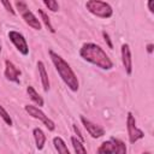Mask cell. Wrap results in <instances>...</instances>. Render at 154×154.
<instances>
[{
  "label": "cell",
  "instance_id": "obj_1",
  "mask_svg": "<svg viewBox=\"0 0 154 154\" xmlns=\"http://www.w3.org/2000/svg\"><path fill=\"white\" fill-rule=\"evenodd\" d=\"M79 57L84 61L93 64L101 70L109 71L113 69V61L111 60L108 54L103 51V48H101L99 45L94 42L83 43L79 48Z\"/></svg>",
  "mask_w": 154,
  "mask_h": 154
},
{
  "label": "cell",
  "instance_id": "obj_2",
  "mask_svg": "<svg viewBox=\"0 0 154 154\" xmlns=\"http://www.w3.org/2000/svg\"><path fill=\"white\" fill-rule=\"evenodd\" d=\"M49 58L55 67V71L58 72V75L60 76L61 81L65 83V85L73 93H76L79 89V82L78 78L76 76V73L73 72V70L71 69L70 64L58 53H55L54 51L49 49L48 51Z\"/></svg>",
  "mask_w": 154,
  "mask_h": 154
},
{
  "label": "cell",
  "instance_id": "obj_3",
  "mask_svg": "<svg viewBox=\"0 0 154 154\" xmlns=\"http://www.w3.org/2000/svg\"><path fill=\"white\" fill-rule=\"evenodd\" d=\"M85 8L88 10L89 13L93 16L101 18V19H108L113 16V8L112 6L101 0H88L85 2Z\"/></svg>",
  "mask_w": 154,
  "mask_h": 154
},
{
  "label": "cell",
  "instance_id": "obj_4",
  "mask_svg": "<svg viewBox=\"0 0 154 154\" xmlns=\"http://www.w3.org/2000/svg\"><path fill=\"white\" fill-rule=\"evenodd\" d=\"M14 7H16L17 12L20 14L22 19L25 22L26 25H29L34 30H41L42 25H41L40 19L30 11V8H29V6H28V4L25 1H22V0L16 1L14 2Z\"/></svg>",
  "mask_w": 154,
  "mask_h": 154
},
{
  "label": "cell",
  "instance_id": "obj_5",
  "mask_svg": "<svg viewBox=\"0 0 154 154\" xmlns=\"http://www.w3.org/2000/svg\"><path fill=\"white\" fill-rule=\"evenodd\" d=\"M24 111H25L30 117H32L34 119L40 120V122L48 129V131H54V130H55V123H54L48 116H46V113H45L43 111H41V108H38L37 106H34V105H25V106H24Z\"/></svg>",
  "mask_w": 154,
  "mask_h": 154
},
{
  "label": "cell",
  "instance_id": "obj_6",
  "mask_svg": "<svg viewBox=\"0 0 154 154\" xmlns=\"http://www.w3.org/2000/svg\"><path fill=\"white\" fill-rule=\"evenodd\" d=\"M126 131H128L129 142L131 144H135L137 141H140V140H142L144 137L143 130L137 128L135 116L131 112H128V114H126Z\"/></svg>",
  "mask_w": 154,
  "mask_h": 154
},
{
  "label": "cell",
  "instance_id": "obj_7",
  "mask_svg": "<svg viewBox=\"0 0 154 154\" xmlns=\"http://www.w3.org/2000/svg\"><path fill=\"white\" fill-rule=\"evenodd\" d=\"M8 38L16 47V49L24 57L29 54V45L26 42V38L24 37L23 34H20L17 30H10L8 31Z\"/></svg>",
  "mask_w": 154,
  "mask_h": 154
},
{
  "label": "cell",
  "instance_id": "obj_8",
  "mask_svg": "<svg viewBox=\"0 0 154 154\" xmlns=\"http://www.w3.org/2000/svg\"><path fill=\"white\" fill-rule=\"evenodd\" d=\"M20 75L22 71L8 59L5 60V70H4V76L7 81L16 83V84H20Z\"/></svg>",
  "mask_w": 154,
  "mask_h": 154
},
{
  "label": "cell",
  "instance_id": "obj_9",
  "mask_svg": "<svg viewBox=\"0 0 154 154\" xmlns=\"http://www.w3.org/2000/svg\"><path fill=\"white\" fill-rule=\"evenodd\" d=\"M120 57H122V64L125 70V73L128 76H131L132 73V57H131V49L129 43H123L120 47Z\"/></svg>",
  "mask_w": 154,
  "mask_h": 154
},
{
  "label": "cell",
  "instance_id": "obj_10",
  "mask_svg": "<svg viewBox=\"0 0 154 154\" xmlns=\"http://www.w3.org/2000/svg\"><path fill=\"white\" fill-rule=\"evenodd\" d=\"M81 122H82V125L84 126V129L87 130V132L93 138H100V137H102L105 135V129L102 126L93 123L91 120H89L84 116H81Z\"/></svg>",
  "mask_w": 154,
  "mask_h": 154
},
{
  "label": "cell",
  "instance_id": "obj_11",
  "mask_svg": "<svg viewBox=\"0 0 154 154\" xmlns=\"http://www.w3.org/2000/svg\"><path fill=\"white\" fill-rule=\"evenodd\" d=\"M36 65H37V70H38V76H40V79H41L42 89H43V91L47 93L49 90V88H51V83H49L47 70H46V65H45V63L42 60H38Z\"/></svg>",
  "mask_w": 154,
  "mask_h": 154
},
{
  "label": "cell",
  "instance_id": "obj_12",
  "mask_svg": "<svg viewBox=\"0 0 154 154\" xmlns=\"http://www.w3.org/2000/svg\"><path fill=\"white\" fill-rule=\"evenodd\" d=\"M32 136H34V141H35V144H36V149L42 150L45 148V144H46V141H47L46 134L43 132V130L41 128H34L32 129Z\"/></svg>",
  "mask_w": 154,
  "mask_h": 154
},
{
  "label": "cell",
  "instance_id": "obj_13",
  "mask_svg": "<svg viewBox=\"0 0 154 154\" xmlns=\"http://www.w3.org/2000/svg\"><path fill=\"white\" fill-rule=\"evenodd\" d=\"M26 94H28L29 99H30L36 106H38V108L42 107V106L45 105V100H43V97L36 91V89H35L32 85H28V87H26Z\"/></svg>",
  "mask_w": 154,
  "mask_h": 154
},
{
  "label": "cell",
  "instance_id": "obj_14",
  "mask_svg": "<svg viewBox=\"0 0 154 154\" xmlns=\"http://www.w3.org/2000/svg\"><path fill=\"white\" fill-rule=\"evenodd\" d=\"M53 146H54L58 154H71L69 148H67V144L65 143V141L60 136L53 137Z\"/></svg>",
  "mask_w": 154,
  "mask_h": 154
},
{
  "label": "cell",
  "instance_id": "obj_15",
  "mask_svg": "<svg viewBox=\"0 0 154 154\" xmlns=\"http://www.w3.org/2000/svg\"><path fill=\"white\" fill-rule=\"evenodd\" d=\"M37 11H38V16H40V19H41L40 22L43 23V25L46 26V29H47L51 34H55V29H54V26H53V24H52V22H51V18L48 17L47 12H46L45 10H42V8H38Z\"/></svg>",
  "mask_w": 154,
  "mask_h": 154
},
{
  "label": "cell",
  "instance_id": "obj_16",
  "mask_svg": "<svg viewBox=\"0 0 154 154\" xmlns=\"http://www.w3.org/2000/svg\"><path fill=\"white\" fill-rule=\"evenodd\" d=\"M113 150H114V144L112 142V140H107V141H103L97 150H96V154H113Z\"/></svg>",
  "mask_w": 154,
  "mask_h": 154
},
{
  "label": "cell",
  "instance_id": "obj_17",
  "mask_svg": "<svg viewBox=\"0 0 154 154\" xmlns=\"http://www.w3.org/2000/svg\"><path fill=\"white\" fill-rule=\"evenodd\" d=\"M70 140H71V144H72L73 150H75L76 154H88V152H87V149H85V147H84L82 141H79L76 136H71Z\"/></svg>",
  "mask_w": 154,
  "mask_h": 154
},
{
  "label": "cell",
  "instance_id": "obj_18",
  "mask_svg": "<svg viewBox=\"0 0 154 154\" xmlns=\"http://www.w3.org/2000/svg\"><path fill=\"white\" fill-rule=\"evenodd\" d=\"M113 144H114V150H113V154H126L128 149H126V144L125 142H123L122 140L119 138H116V137H111Z\"/></svg>",
  "mask_w": 154,
  "mask_h": 154
},
{
  "label": "cell",
  "instance_id": "obj_19",
  "mask_svg": "<svg viewBox=\"0 0 154 154\" xmlns=\"http://www.w3.org/2000/svg\"><path fill=\"white\" fill-rule=\"evenodd\" d=\"M0 118L2 119V122H4L6 125H8V126H12V125H13V120H12L10 113L5 109V107H4L1 103H0Z\"/></svg>",
  "mask_w": 154,
  "mask_h": 154
},
{
  "label": "cell",
  "instance_id": "obj_20",
  "mask_svg": "<svg viewBox=\"0 0 154 154\" xmlns=\"http://www.w3.org/2000/svg\"><path fill=\"white\" fill-rule=\"evenodd\" d=\"M43 5L52 12H58L59 11V4L55 0H43Z\"/></svg>",
  "mask_w": 154,
  "mask_h": 154
},
{
  "label": "cell",
  "instance_id": "obj_21",
  "mask_svg": "<svg viewBox=\"0 0 154 154\" xmlns=\"http://www.w3.org/2000/svg\"><path fill=\"white\" fill-rule=\"evenodd\" d=\"M1 4H2V6L5 7V10H6L10 14H12V16H16V14H17V11L13 8V6H12V4H11L10 1H2Z\"/></svg>",
  "mask_w": 154,
  "mask_h": 154
},
{
  "label": "cell",
  "instance_id": "obj_22",
  "mask_svg": "<svg viewBox=\"0 0 154 154\" xmlns=\"http://www.w3.org/2000/svg\"><path fill=\"white\" fill-rule=\"evenodd\" d=\"M102 37H103V40H105V42H106L107 47H108L109 49H113V42H112V40H111L109 34H108V32H106V31H102Z\"/></svg>",
  "mask_w": 154,
  "mask_h": 154
},
{
  "label": "cell",
  "instance_id": "obj_23",
  "mask_svg": "<svg viewBox=\"0 0 154 154\" xmlns=\"http://www.w3.org/2000/svg\"><path fill=\"white\" fill-rule=\"evenodd\" d=\"M72 129H73V132L76 134V137L79 140V141H82V142H84V137H83V135H82V132H81V130L78 129V126L76 125V124H72Z\"/></svg>",
  "mask_w": 154,
  "mask_h": 154
},
{
  "label": "cell",
  "instance_id": "obj_24",
  "mask_svg": "<svg viewBox=\"0 0 154 154\" xmlns=\"http://www.w3.org/2000/svg\"><path fill=\"white\" fill-rule=\"evenodd\" d=\"M146 51H147V53L150 55V54H153V52H154V45L153 43H148L147 46H146Z\"/></svg>",
  "mask_w": 154,
  "mask_h": 154
},
{
  "label": "cell",
  "instance_id": "obj_25",
  "mask_svg": "<svg viewBox=\"0 0 154 154\" xmlns=\"http://www.w3.org/2000/svg\"><path fill=\"white\" fill-rule=\"evenodd\" d=\"M147 6H148V10L150 13H154V0H149L147 2Z\"/></svg>",
  "mask_w": 154,
  "mask_h": 154
},
{
  "label": "cell",
  "instance_id": "obj_26",
  "mask_svg": "<svg viewBox=\"0 0 154 154\" xmlns=\"http://www.w3.org/2000/svg\"><path fill=\"white\" fill-rule=\"evenodd\" d=\"M142 154H152V153H150V152H143Z\"/></svg>",
  "mask_w": 154,
  "mask_h": 154
},
{
  "label": "cell",
  "instance_id": "obj_27",
  "mask_svg": "<svg viewBox=\"0 0 154 154\" xmlns=\"http://www.w3.org/2000/svg\"><path fill=\"white\" fill-rule=\"evenodd\" d=\"M0 52H1V45H0Z\"/></svg>",
  "mask_w": 154,
  "mask_h": 154
}]
</instances>
